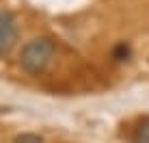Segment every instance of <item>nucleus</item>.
Segmentation results:
<instances>
[{"label":"nucleus","instance_id":"1","mask_svg":"<svg viewBox=\"0 0 149 143\" xmlns=\"http://www.w3.org/2000/svg\"><path fill=\"white\" fill-rule=\"evenodd\" d=\"M52 57H54V43L48 37H37L22 48L19 65L30 74H39V72H43L48 67Z\"/></svg>","mask_w":149,"mask_h":143},{"label":"nucleus","instance_id":"2","mask_svg":"<svg viewBox=\"0 0 149 143\" xmlns=\"http://www.w3.org/2000/svg\"><path fill=\"white\" fill-rule=\"evenodd\" d=\"M15 39H17V28H15L13 15L7 11H0V54L11 50Z\"/></svg>","mask_w":149,"mask_h":143},{"label":"nucleus","instance_id":"3","mask_svg":"<svg viewBox=\"0 0 149 143\" xmlns=\"http://www.w3.org/2000/svg\"><path fill=\"white\" fill-rule=\"evenodd\" d=\"M13 143H43L39 135H35V132H22V135H17L13 139Z\"/></svg>","mask_w":149,"mask_h":143},{"label":"nucleus","instance_id":"4","mask_svg":"<svg viewBox=\"0 0 149 143\" xmlns=\"http://www.w3.org/2000/svg\"><path fill=\"white\" fill-rule=\"evenodd\" d=\"M138 141L141 143H149V119L143 121V126L138 128Z\"/></svg>","mask_w":149,"mask_h":143}]
</instances>
